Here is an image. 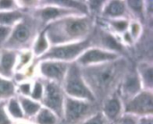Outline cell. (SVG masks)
I'll return each mask as SVG.
<instances>
[{
    "label": "cell",
    "mask_w": 153,
    "mask_h": 124,
    "mask_svg": "<svg viewBox=\"0 0 153 124\" xmlns=\"http://www.w3.org/2000/svg\"><path fill=\"white\" fill-rule=\"evenodd\" d=\"M80 68L85 83L98 103L117 91L121 80L129 67L127 61L121 56L111 62Z\"/></svg>",
    "instance_id": "6da1fadb"
},
{
    "label": "cell",
    "mask_w": 153,
    "mask_h": 124,
    "mask_svg": "<svg viewBox=\"0 0 153 124\" xmlns=\"http://www.w3.org/2000/svg\"><path fill=\"white\" fill-rule=\"evenodd\" d=\"M49 45H64L82 41L94 30L91 15H71L56 20L45 27Z\"/></svg>",
    "instance_id": "7a4b0ae2"
},
{
    "label": "cell",
    "mask_w": 153,
    "mask_h": 124,
    "mask_svg": "<svg viewBox=\"0 0 153 124\" xmlns=\"http://www.w3.org/2000/svg\"><path fill=\"white\" fill-rule=\"evenodd\" d=\"M39 23L31 16H25L13 28L11 34L3 46V49L24 51L33 44L39 34Z\"/></svg>",
    "instance_id": "3957f363"
},
{
    "label": "cell",
    "mask_w": 153,
    "mask_h": 124,
    "mask_svg": "<svg viewBox=\"0 0 153 124\" xmlns=\"http://www.w3.org/2000/svg\"><path fill=\"white\" fill-rule=\"evenodd\" d=\"M61 87L67 97L97 103L93 94L83 80L80 66L75 62L70 63Z\"/></svg>",
    "instance_id": "277c9868"
},
{
    "label": "cell",
    "mask_w": 153,
    "mask_h": 124,
    "mask_svg": "<svg viewBox=\"0 0 153 124\" xmlns=\"http://www.w3.org/2000/svg\"><path fill=\"white\" fill-rule=\"evenodd\" d=\"M91 35L79 42L51 46L46 53L37 58V61L40 62L45 60H54L69 63H74L84 51L92 46Z\"/></svg>",
    "instance_id": "5b68a950"
},
{
    "label": "cell",
    "mask_w": 153,
    "mask_h": 124,
    "mask_svg": "<svg viewBox=\"0 0 153 124\" xmlns=\"http://www.w3.org/2000/svg\"><path fill=\"white\" fill-rule=\"evenodd\" d=\"M96 104L98 103L76 99L65 96L63 120L66 124H81L90 116L99 112L96 111Z\"/></svg>",
    "instance_id": "8992f818"
},
{
    "label": "cell",
    "mask_w": 153,
    "mask_h": 124,
    "mask_svg": "<svg viewBox=\"0 0 153 124\" xmlns=\"http://www.w3.org/2000/svg\"><path fill=\"white\" fill-rule=\"evenodd\" d=\"M65 97V94L60 84L44 80V93L40 104L53 112L59 120H63Z\"/></svg>",
    "instance_id": "52a82bcc"
},
{
    "label": "cell",
    "mask_w": 153,
    "mask_h": 124,
    "mask_svg": "<svg viewBox=\"0 0 153 124\" xmlns=\"http://www.w3.org/2000/svg\"><path fill=\"white\" fill-rule=\"evenodd\" d=\"M42 3H46L45 1H41ZM71 15H85L81 13H78L76 11L60 7L55 4H51L48 3H46L44 4H41L40 7L34 10L32 14L30 15L39 25H42L43 29L49 23L59 20L61 18L71 16Z\"/></svg>",
    "instance_id": "ba28073f"
},
{
    "label": "cell",
    "mask_w": 153,
    "mask_h": 124,
    "mask_svg": "<svg viewBox=\"0 0 153 124\" xmlns=\"http://www.w3.org/2000/svg\"><path fill=\"white\" fill-rule=\"evenodd\" d=\"M124 114L135 117L153 116V92L142 90L132 99L125 103Z\"/></svg>",
    "instance_id": "9c48e42d"
},
{
    "label": "cell",
    "mask_w": 153,
    "mask_h": 124,
    "mask_svg": "<svg viewBox=\"0 0 153 124\" xmlns=\"http://www.w3.org/2000/svg\"><path fill=\"white\" fill-rule=\"evenodd\" d=\"M142 90L143 87L136 69L128 68L117 89V93L123 102V105L135 97Z\"/></svg>",
    "instance_id": "30bf717a"
},
{
    "label": "cell",
    "mask_w": 153,
    "mask_h": 124,
    "mask_svg": "<svg viewBox=\"0 0 153 124\" xmlns=\"http://www.w3.org/2000/svg\"><path fill=\"white\" fill-rule=\"evenodd\" d=\"M121 57L120 55L112 53L99 47L91 46L84 51L75 61L80 67L91 66L111 62Z\"/></svg>",
    "instance_id": "8fae6325"
},
{
    "label": "cell",
    "mask_w": 153,
    "mask_h": 124,
    "mask_svg": "<svg viewBox=\"0 0 153 124\" xmlns=\"http://www.w3.org/2000/svg\"><path fill=\"white\" fill-rule=\"evenodd\" d=\"M39 70L40 75L45 80L62 84L70 63L54 60H45L39 62Z\"/></svg>",
    "instance_id": "7c38bea8"
},
{
    "label": "cell",
    "mask_w": 153,
    "mask_h": 124,
    "mask_svg": "<svg viewBox=\"0 0 153 124\" xmlns=\"http://www.w3.org/2000/svg\"><path fill=\"white\" fill-rule=\"evenodd\" d=\"M101 103L102 106L100 112L108 122V123L111 124L115 123L124 114L123 102L117 91L110 95Z\"/></svg>",
    "instance_id": "4fadbf2b"
},
{
    "label": "cell",
    "mask_w": 153,
    "mask_h": 124,
    "mask_svg": "<svg viewBox=\"0 0 153 124\" xmlns=\"http://www.w3.org/2000/svg\"><path fill=\"white\" fill-rule=\"evenodd\" d=\"M18 52L3 49L0 52V77L12 80L14 75Z\"/></svg>",
    "instance_id": "5bb4252c"
},
{
    "label": "cell",
    "mask_w": 153,
    "mask_h": 124,
    "mask_svg": "<svg viewBox=\"0 0 153 124\" xmlns=\"http://www.w3.org/2000/svg\"><path fill=\"white\" fill-rule=\"evenodd\" d=\"M128 9L126 7V1L119 0H111L106 2L104 8L101 12L102 17L105 20H113V19H127Z\"/></svg>",
    "instance_id": "9a60e30c"
},
{
    "label": "cell",
    "mask_w": 153,
    "mask_h": 124,
    "mask_svg": "<svg viewBox=\"0 0 153 124\" xmlns=\"http://www.w3.org/2000/svg\"><path fill=\"white\" fill-rule=\"evenodd\" d=\"M139 79L143 90H151L153 89V65L151 62H142L136 68Z\"/></svg>",
    "instance_id": "2e32d148"
},
{
    "label": "cell",
    "mask_w": 153,
    "mask_h": 124,
    "mask_svg": "<svg viewBox=\"0 0 153 124\" xmlns=\"http://www.w3.org/2000/svg\"><path fill=\"white\" fill-rule=\"evenodd\" d=\"M17 99L22 110L24 118H34V116L38 114V112L42 107L39 102L34 101L29 97L19 95L17 97Z\"/></svg>",
    "instance_id": "e0dca14e"
},
{
    "label": "cell",
    "mask_w": 153,
    "mask_h": 124,
    "mask_svg": "<svg viewBox=\"0 0 153 124\" xmlns=\"http://www.w3.org/2000/svg\"><path fill=\"white\" fill-rule=\"evenodd\" d=\"M26 16L25 13L20 9L0 12V25L6 27H13L17 22Z\"/></svg>",
    "instance_id": "ac0fdd59"
},
{
    "label": "cell",
    "mask_w": 153,
    "mask_h": 124,
    "mask_svg": "<svg viewBox=\"0 0 153 124\" xmlns=\"http://www.w3.org/2000/svg\"><path fill=\"white\" fill-rule=\"evenodd\" d=\"M49 46H50V45L47 38L46 30L44 28L39 32V34L37 35V37L32 44V51H31L32 55L36 58H39V56H41L44 53H46L48 51Z\"/></svg>",
    "instance_id": "d6986e66"
},
{
    "label": "cell",
    "mask_w": 153,
    "mask_h": 124,
    "mask_svg": "<svg viewBox=\"0 0 153 124\" xmlns=\"http://www.w3.org/2000/svg\"><path fill=\"white\" fill-rule=\"evenodd\" d=\"M15 84L12 80L0 77V102H6L11 97H15Z\"/></svg>",
    "instance_id": "ffe728a7"
},
{
    "label": "cell",
    "mask_w": 153,
    "mask_h": 124,
    "mask_svg": "<svg viewBox=\"0 0 153 124\" xmlns=\"http://www.w3.org/2000/svg\"><path fill=\"white\" fill-rule=\"evenodd\" d=\"M58 121V117L53 112L43 106L34 116L35 124H57Z\"/></svg>",
    "instance_id": "44dd1931"
},
{
    "label": "cell",
    "mask_w": 153,
    "mask_h": 124,
    "mask_svg": "<svg viewBox=\"0 0 153 124\" xmlns=\"http://www.w3.org/2000/svg\"><path fill=\"white\" fill-rule=\"evenodd\" d=\"M5 110L10 118L13 120H22L24 119V115L17 97H11L5 103Z\"/></svg>",
    "instance_id": "7402d4cb"
},
{
    "label": "cell",
    "mask_w": 153,
    "mask_h": 124,
    "mask_svg": "<svg viewBox=\"0 0 153 124\" xmlns=\"http://www.w3.org/2000/svg\"><path fill=\"white\" fill-rule=\"evenodd\" d=\"M126 7L128 11L132 13L134 16L137 18H140L142 21L144 19V13H145V4L143 1H126Z\"/></svg>",
    "instance_id": "603a6c76"
},
{
    "label": "cell",
    "mask_w": 153,
    "mask_h": 124,
    "mask_svg": "<svg viewBox=\"0 0 153 124\" xmlns=\"http://www.w3.org/2000/svg\"><path fill=\"white\" fill-rule=\"evenodd\" d=\"M107 23L117 32L118 33H125L127 31L129 28V21L128 19L122 18V19H113V20H106Z\"/></svg>",
    "instance_id": "cb8c5ba5"
},
{
    "label": "cell",
    "mask_w": 153,
    "mask_h": 124,
    "mask_svg": "<svg viewBox=\"0 0 153 124\" xmlns=\"http://www.w3.org/2000/svg\"><path fill=\"white\" fill-rule=\"evenodd\" d=\"M43 93H44V83H42L40 80H36L32 85L31 92L29 97L34 101L40 103L43 97Z\"/></svg>",
    "instance_id": "d4e9b609"
},
{
    "label": "cell",
    "mask_w": 153,
    "mask_h": 124,
    "mask_svg": "<svg viewBox=\"0 0 153 124\" xmlns=\"http://www.w3.org/2000/svg\"><path fill=\"white\" fill-rule=\"evenodd\" d=\"M106 1H98V0H93V1H87L86 4L88 7V12L89 14L93 13V14H101V12L104 8Z\"/></svg>",
    "instance_id": "484cf974"
},
{
    "label": "cell",
    "mask_w": 153,
    "mask_h": 124,
    "mask_svg": "<svg viewBox=\"0 0 153 124\" xmlns=\"http://www.w3.org/2000/svg\"><path fill=\"white\" fill-rule=\"evenodd\" d=\"M81 124H110L106 120L104 115L100 111L97 112L96 114L90 116L88 119H86L84 122H82Z\"/></svg>",
    "instance_id": "4316f807"
},
{
    "label": "cell",
    "mask_w": 153,
    "mask_h": 124,
    "mask_svg": "<svg viewBox=\"0 0 153 124\" xmlns=\"http://www.w3.org/2000/svg\"><path fill=\"white\" fill-rule=\"evenodd\" d=\"M138 117L123 114L115 123L111 124H137Z\"/></svg>",
    "instance_id": "83f0119b"
},
{
    "label": "cell",
    "mask_w": 153,
    "mask_h": 124,
    "mask_svg": "<svg viewBox=\"0 0 153 124\" xmlns=\"http://www.w3.org/2000/svg\"><path fill=\"white\" fill-rule=\"evenodd\" d=\"M5 103L0 102V124H13L12 119L5 110Z\"/></svg>",
    "instance_id": "f1b7e54d"
},
{
    "label": "cell",
    "mask_w": 153,
    "mask_h": 124,
    "mask_svg": "<svg viewBox=\"0 0 153 124\" xmlns=\"http://www.w3.org/2000/svg\"><path fill=\"white\" fill-rule=\"evenodd\" d=\"M18 8V4L15 1L10 0H0V12L10 11Z\"/></svg>",
    "instance_id": "f546056e"
},
{
    "label": "cell",
    "mask_w": 153,
    "mask_h": 124,
    "mask_svg": "<svg viewBox=\"0 0 153 124\" xmlns=\"http://www.w3.org/2000/svg\"><path fill=\"white\" fill-rule=\"evenodd\" d=\"M13 27H6L0 25V46H4L7 38H9Z\"/></svg>",
    "instance_id": "4dcf8cb0"
},
{
    "label": "cell",
    "mask_w": 153,
    "mask_h": 124,
    "mask_svg": "<svg viewBox=\"0 0 153 124\" xmlns=\"http://www.w3.org/2000/svg\"><path fill=\"white\" fill-rule=\"evenodd\" d=\"M19 87V91H20V95L24 96V97H30V92H31V89H32V84L30 82H22L18 85Z\"/></svg>",
    "instance_id": "1f68e13d"
},
{
    "label": "cell",
    "mask_w": 153,
    "mask_h": 124,
    "mask_svg": "<svg viewBox=\"0 0 153 124\" xmlns=\"http://www.w3.org/2000/svg\"><path fill=\"white\" fill-rule=\"evenodd\" d=\"M129 27L131 28V32L129 34L131 35L133 39H136L141 32V24L139 21H133L129 24Z\"/></svg>",
    "instance_id": "d6a6232c"
},
{
    "label": "cell",
    "mask_w": 153,
    "mask_h": 124,
    "mask_svg": "<svg viewBox=\"0 0 153 124\" xmlns=\"http://www.w3.org/2000/svg\"><path fill=\"white\" fill-rule=\"evenodd\" d=\"M137 124H153V116H145L138 118Z\"/></svg>",
    "instance_id": "836d02e7"
}]
</instances>
